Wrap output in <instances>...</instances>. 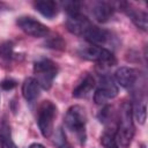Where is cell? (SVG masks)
Segmentation results:
<instances>
[{"instance_id":"1","label":"cell","mask_w":148,"mask_h":148,"mask_svg":"<svg viewBox=\"0 0 148 148\" xmlns=\"http://www.w3.org/2000/svg\"><path fill=\"white\" fill-rule=\"evenodd\" d=\"M135 127L133 123V109L130 102H124L119 110V121H118V131L117 139L121 147L127 148L134 136Z\"/></svg>"},{"instance_id":"2","label":"cell","mask_w":148,"mask_h":148,"mask_svg":"<svg viewBox=\"0 0 148 148\" xmlns=\"http://www.w3.org/2000/svg\"><path fill=\"white\" fill-rule=\"evenodd\" d=\"M86 123L87 113L81 105H73L67 110L65 116V125L69 131L76 134L81 143H84L86 139Z\"/></svg>"},{"instance_id":"3","label":"cell","mask_w":148,"mask_h":148,"mask_svg":"<svg viewBox=\"0 0 148 148\" xmlns=\"http://www.w3.org/2000/svg\"><path fill=\"white\" fill-rule=\"evenodd\" d=\"M57 116V106L51 101H44L37 113V124L40 133L45 138H50L53 133V123Z\"/></svg>"},{"instance_id":"4","label":"cell","mask_w":148,"mask_h":148,"mask_svg":"<svg viewBox=\"0 0 148 148\" xmlns=\"http://www.w3.org/2000/svg\"><path fill=\"white\" fill-rule=\"evenodd\" d=\"M34 73L39 87L47 90L51 88L53 79L57 76L58 68L56 64L49 59H40L34 64Z\"/></svg>"},{"instance_id":"5","label":"cell","mask_w":148,"mask_h":148,"mask_svg":"<svg viewBox=\"0 0 148 148\" xmlns=\"http://www.w3.org/2000/svg\"><path fill=\"white\" fill-rule=\"evenodd\" d=\"M79 54L83 59L99 62V64L112 65L116 62L113 53L103 46H97V45L84 46V47H81L79 50Z\"/></svg>"},{"instance_id":"6","label":"cell","mask_w":148,"mask_h":148,"mask_svg":"<svg viewBox=\"0 0 148 148\" xmlns=\"http://www.w3.org/2000/svg\"><path fill=\"white\" fill-rule=\"evenodd\" d=\"M117 94H118V87L114 83V80L109 75H104L101 79L99 84L95 91L94 101L96 104H103L106 101L114 98Z\"/></svg>"},{"instance_id":"7","label":"cell","mask_w":148,"mask_h":148,"mask_svg":"<svg viewBox=\"0 0 148 148\" xmlns=\"http://www.w3.org/2000/svg\"><path fill=\"white\" fill-rule=\"evenodd\" d=\"M16 24L18 28L24 31L27 35L32 37H44L49 34V28L42 22L35 20L31 16H21L16 20Z\"/></svg>"},{"instance_id":"8","label":"cell","mask_w":148,"mask_h":148,"mask_svg":"<svg viewBox=\"0 0 148 148\" xmlns=\"http://www.w3.org/2000/svg\"><path fill=\"white\" fill-rule=\"evenodd\" d=\"M92 25V23L89 21V18L81 13L68 15L66 20V27L67 30L76 36H84V34L88 31V29Z\"/></svg>"},{"instance_id":"9","label":"cell","mask_w":148,"mask_h":148,"mask_svg":"<svg viewBox=\"0 0 148 148\" xmlns=\"http://www.w3.org/2000/svg\"><path fill=\"white\" fill-rule=\"evenodd\" d=\"M113 12V5L106 1H95L91 3L90 7V13L94 16V18L102 23L108 22L112 17Z\"/></svg>"},{"instance_id":"10","label":"cell","mask_w":148,"mask_h":148,"mask_svg":"<svg viewBox=\"0 0 148 148\" xmlns=\"http://www.w3.org/2000/svg\"><path fill=\"white\" fill-rule=\"evenodd\" d=\"M120 8L127 14V16L131 18V21L141 30L147 31L148 27V15L146 12L140 10L135 7H133L130 3H120Z\"/></svg>"},{"instance_id":"11","label":"cell","mask_w":148,"mask_h":148,"mask_svg":"<svg viewBox=\"0 0 148 148\" xmlns=\"http://www.w3.org/2000/svg\"><path fill=\"white\" fill-rule=\"evenodd\" d=\"M89 43H91V45H97V46H102L105 45L108 43L111 42L112 39V34L109 32L108 30H104L102 28H98L96 25H91L88 31L84 34L83 36Z\"/></svg>"},{"instance_id":"12","label":"cell","mask_w":148,"mask_h":148,"mask_svg":"<svg viewBox=\"0 0 148 148\" xmlns=\"http://www.w3.org/2000/svg\"><path fill=\"white\" fill-rule=\"evenodd\" d=\"M114 79L117 83L121 86L123 88H131L134 86L138 79V74L134 68L123 66V67H119L114 72Z\"/></svg>"},{"instance_id":"13","label":"cell","mask_w":148,"mask_h":148,"mask_svg":"<svg viewBox=\"0 0 148 148\" xmlns=\"http://www.w3.org/2000/svg\"><path fill=\"white\" fill-rule=\"evenodd\" d=\"M22 95L28 102L35 101L39 95V84L35 77H28L22 84Z\"/></svg>"},{"instance_id":"14","label":"cell","mask_w":148,"mask_h":148,"mask_svg":"<svg viewBox=\"0 0 148 148\" xmlns=\"http://www.w3.org/2000/svg\"><path fill=\"white\" fill-rule=\"evenodd\" d=\"M94 87H95V79L91 75L88 74L73 89V97H75V98H83L94 89Z\"/></svg>"},{"instance_id":"15","label":"cell","mask_w":148,"mask_h":148,"mask_svg":"<svg viewBox=\"0 0 148 148\" xmlns=\"http://www.w3.org/2000/svg\"><path fill=\"white\" fill-rule=\"evenodd\" d=\"M34 7L37 12H39L43 16L47 18H52L58 13V5L56 1L52 0H43V1H36L34 2Z\"/></svg>"},{"instance_id":"16","label":"cell","mask_w":148,"mask_h":148,"mask_svg":"<svg viewBox=\"0 0 148 148\" xmlns=\"http://www.w3.org/2000/svg\"><path fill=\"white\" fill-rule=\"evenodd\" d=\"M0 140L2 141V143H5L8 148H17L16 145L14 143L13 139H12V134H10V127L7 124L6 120H2L0 123Z\"/></svg>"},{"instance_id":"17","label":"cell","mask_w":148,"mask_h":148,"mask_svg":"<svg viewBox=\"0 0 148 148\" xmlns=\"http://www.w3.org/2000/svg\"><path fill=\"white\" fill-rule=\"evenodd\" d=\"M54 143L58 146V148H74L66 139V135L61 128H59L54 136Z\"/></svg>"},{"instance_id":"18","label":"cell","mask_w":148,"mask_h":148,"mask_svg":"<svg viewBox=\"0 0 148 148\" xmlns=\"http://www.w3.org/2000/svg\"><path fill=\"white\" fill-rule=\"evenodd\" d=\"M62 7L65 8V10L67 12L68 15H74V14L80 13L81 3L77 1H65V2H62Z\"/></svg>"},{"instance_id":"19","label":"cell","mask_w":148,"mask_h":148,"mask_svg":"<svg viewBox=\"0 0 148 148\" xmlns=\"http://www.w3.org/2000/svg\"><path fill=\"white\" fill-rule=\"evenodd\" d=\"M101 142L104 146V148H119L114 136L112 134H109V133H104L101 136Z\"/></svg>"},{"instance_id":"20","label":"cell","mask_w":148,"mask_h":148,"mask_svg":"<svg viewBox=\"0 0 148 148\" xmlns=\"http://www.w3.org/2000/svg\"><path fill=\"white\" fill-rule=\"evenodd\" d=\"M13 56V44L10 42H6L0 45V57L5 59H10Z\"/></svg>"},{"instance_id":"21","label":"cell","mask_w":148,"mask_h":148,"mask_svg":"<svg viewBox=\"0 0 148 148\" xmlns=\"http://www.w3.org/2000/svg\"><path fill=\"white\" fill-rule=\"evenodd\" d=\"M47 47L56 49V50H64L65 49V43L60 37H52L46 42Z\"/></svg>"},{"instance_id":"22","label":"cell","mask_w":148,"mask_h":148,"mask_svg":"<svg viewBox=\"0 0 148 148\" xmlns=\"http://www.w3.org/2000/svg\"><path fill=\"white\" fill-rule=\"evenodd\" d=\"M16 84H17L16 81H15V80H12V79H8V80H5V81L1 82V87H2V89H5V90H10V89L15 88Z\"/></svg>"},{"instance_id":"23","label":"cell","mask_w":148,"mask_h":148,"mask_svg":"<svg viewBox=\"0 0 148 148\" xmlns=\"http://www.w3.org/2000/svg\"><path fill=\"white\" fill-rule=\"evenodd\" d=\"M29 148H45L43 145H40V143H37V142H35V143H31L30 146H29Z\"/></svg>"},{"instance_id":"24","label":"cell","mask_w":148,"mask_h":148,"mask_svg":"<svg viewBox=\"0 0 148 148\" xmlns=\"http://www.w3.org/2000/svg\"><path fill=\"white\" fill-rule=\"evenodd\" d=\"M0 148H3V143H2V141L0 140Z\"/></svg>"}]
</instances>
